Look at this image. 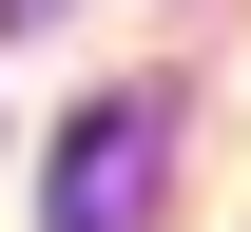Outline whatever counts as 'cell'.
<instances>
[{
    "instance_id": "7a4b0ae2",
    "label": "cell",
    "mask_w": 251,
    "mask_h": 232,
    "mask_svg": "<svg viewBox=\"0 0 251 232\" xmlns=\"http://www.w3.org/2000/svg\"><path fill=\"white\" fill-rule=\"evenodd\" d=\"M0 20H58V0H0Z\"/></svg>"
},
{
    "instance_id": "6da1fadb",
    "label": "cell",
    "mask_w": 251,
    "mask_h": 232,
    "mask_svg": "<svg viewBox=\"0 0 251 232\" xmlns=\"http://www.w3.org/2000/svg\"><path fill=\"white\" fill-rule=\"evenodd\" d=\"M155 213V97H97L58 135V232H135Z\"/></svg>"
}]
</instances>
